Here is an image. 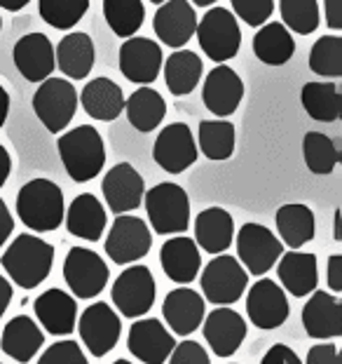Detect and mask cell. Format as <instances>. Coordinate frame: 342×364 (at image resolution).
<instances>
[{
  "instance_id": "5bb4252c",
  "label": "cell",
  "mask_w": 342,
  "mask_h": 364,
  "mask_svg": "<svg viewBox=\"0 0 342 364\" xmlns=\"http://www.w3.org/2000/svg\"><path fill=\"white\" fill-rule=\"evenodd\" d=\"M197 141L185 122H171L160 132L153 146V160L167 174H183L197 162Z\"/></svg>"
},
{
  "instance_id": "f546056e",
  "label": "cell",
  "mask_w": 342,
  "mask_h": 364,
  "mask_svg": "<svg viewBox=\"0 0 342 364\" xmlns=\"http://www.w3.org/2000/svg\"><path fill=\"white\" fill-rule=\"evenodd\" d=\"M96 50L89 33L75 31L61 38V43L54 48V64L61 68V73L68 80H84L94 68Z\"/></svg>"
},
{
  "instance_id": "91938a15",
  "label": "cell",
  "mask_w": 342,
  "mask_h": 364,
  "mask_svg": "<svg viewBox=\"0 0 342 364\" xmlns=\"http://www.w3.org/2000/svg\"><path fill=\"white\" fill-rule=\"evenodd\" d=\"M150 3H155V5H162V3H165V0H150Z\"/></svg>"
},
{
  "instance_id": "db71d44e",
  "label": "cell",
  "mask_w": 342,
  "mask_h": 364,
  "mask_svg": "<svg viewBox=\"0 0 342 364\" xmlns=\"http://www.w3.org/2000/svg\"><path fill=\"white\" fill-rule=\"evenodd\" d=\"M7 113H10V95L5 92V87L0 85V127L5 125Z\"/></svg>"
},
{
  "instance_id": "4316f807",
  "label": "cell",
  "mask_w": 342,
  "mask_h": 364,
  "mask_svg": "<svg viewBox=\"0 0 342 364\" xmlns=\"http://www.w3.org/2000/svg\"><path fill=\"white\" fill-rule=\"evenodd\" d=\"M64 223H66V230L73 237H80L84 242H99L106 233L108 214L96 196L80 193V196L73 198V203L68 205L64 214Z\"/></svg>"
},
{
  "instance_id": "3957f363",
  "label": "cell",
  "mask_w": 342,
  "mask_h": 364,
  "mask_svg": "<svg viewBox=\"0 0 342 364\" xmlns=\"http://www.w3.org/2000/svg\"><path fill=\"white\" fill-rule=\"evenodd\" d=\"M64 191L50 179H31L17 193V216L33 233H52L64 223Z\"/></svg>"
},
{
  "instance_id": "6da1fadb",
  "label": "cell",
  "mask_w": 342,
  "mask_h": 364,
  "mask_svg": "<svg viewBox=\"0 0 342 364\" xmlns=\"http://www.w3.org/2000/svg\"><path fill=\"white\" fill-rule=\"evenodd\" d=\"M54 247L48 240L33 233H21L7 245L5 254L0 257V266L5 268L7 280L14 282L21 289H35L52 273Z\"/></svg>"
},
{
  "instance_id": "f907efd6",
  "label": "cell",
  "mask_w": 342,
  "mask_h": 364,
  "mask_svg": "<svg viewBox=\"0 0 342 364\" xmlns=\"http://www.w3.org/2000/svg\"><path fill=\"white\" fill-rule=\"evenodd\" d=\"M12 230H14V219H12L10 209H7V205H5V200L0 198V250L7 245Z\"/></svg>"
},
{
  "instance_id": "f35d334b",
  "label": "cell",
  "mask_w": 342,
  "mask_h": 364,
  "mask_svg": "<svg viewBox=\"0 0 342 364\" xmlns=\"http://www.w3.org/2000/svg\"><path fill=\"white\" fill-rule=\"evenodd\" d=\"M302 158H305L309 172L326 176L338 167L340 151L329 134H324V132H307L305 139H302Z\"/></svg>"
},
{
  "instance_id": "277c9868",
  "label": "cell",
  "mask_w": 342,
  "mask_h": 364,
  "mask_svg": "<svg viewBox=\"0 0 342 364\" xmlns=\"http://www.w3.org/2000/svg\"><path fill=\"white\" fill-rule=\"evenodd\" d=\"M143 207L158 235H181L190 228V198L174 181H162L145 191Z\"/></svg>"
},
{
  "instance_id": "8fae6325",
  "label": "cell",
  "mask_w": 342,
  "mask_h": 364,
  "mask_svg": "<svg viewBox=\"0 0 342 364\" xmlns=\"http://www.w3.org/2000/svg\"><path fill=\"white\" fill-rule=\"evenodd\" d=\"M237 261L248 275L263 277L275 268V263L284 254V245L267 226L263 223H244L235 237Z\"/></svg>"
},
{
  "instance_id": "ab89813d",
  "label": "cell",
  "mask_w": 342,
  "mask_h": 364,
  "mask_svg": "<svg viewBox=\"0 0 342 364\" xmlns=\"http://www.w3.org/2000/svg\"><path fill=\"white\" fill-rule=\"evenodd\" d=\"M89 10V0H38L43 21L57 31H71Z\"/></svg>"
},
{
  "instance_id": "816d5d0a",
  "label": "cell",
  "mask_w": 342,
  "mask_h": 364,
  "mask_svg": "<svg viewBox=\"0 0 342 364\" xmlns=\"http://www.w3.org/2000/svg\"><path fill=\"white\" fill-rule=\"evenodd\" d=\"M12 296H14L12 282L7 280L5 275H0V317L7 313V308H10V304H12Z\"/></svg>"
},
{
  "instance_id": "681fc988",
  "label": "cell",
  "mask_w": 342,
  "mask_h": 364,
  "mask_svg": "<svg viewBox=\"0 0 342 364\" xmlns=\"http://www.w3.org/2000/svg\"><path fill=\"white\" fill-rule=\"evenodd\" d=\"M326 24L333 31H342V0H324Z\"/></svg>"
},
{
  "instance_id": "44dd1931",
  "label": "cell",
  "mask_w": 342,
  "mask_h": 364,
  "mask_svg": "<svg viewBox=\"0 0 342 364\" xmlns=\"http://www.w3.org/2000/svg\"><path fill=\"white\" fill-rule=\"evenodd\" d=\"M302 329L309 338L329 341L342 336V304L338 294L314 289L302 306Z\"/></svg>"
},
{
  "instance_id": "be15d7a7",
  "label": "cell",
  "mask_w": 342,
  "mask_h": 364,
  "mask_svg": "<svg viewBox=\"0 0 342 364\" xmlns=\"http://www.w3.org/2000/svg\"><path fill=\"white\" fill-rule=\"evenodd\" d=\"M0 364H3V362H0Z\"/></svg>"
},
{
  "instance_id": "f6af8a7d",
  "label": "cell",
  "mask_w": 342,
  "mask_h": 364,
  "mask_svg": "<svg viewBox=\"0 0 342 364\" xmlns=\"http://www.w3.org/2000/svg\"><path fill=\"white\" fill-rule=\"evenodd\" d=\"M169 364H211L206 348L197 343V341L185 338L181 343L174 346V350L169 355Z\"/></svg>"
},
{
  "instance_id": "6125c7cd",
  "label": "cell",
  "mask_w": 342,
  "mask_h": 364,
  "mask_svg": "<svg viewBox=\"0 0 342 364\" xmlns=\"http://www.w3.org/2000/svg\"><path fill=\"white\" fill-rule=\"evenodd\" d=\"M228 364H237V362H228Z\"/></svg>"
},
{
  "instance_id": "bcb514c9",
  "label": "cell",
  "mask_w": 342,
  "mask_h": 364,
  "mask_svg": "<svg viewBox=\"0 0 342 364\" xmlns=\"http://www.w3.org/2000/svg\"><path fill=\"white\" fill-rule=\"evenodd\" d=\"M305 364H342L338 346L333 341H321V343L312 346L307 350Z\"/></svg>"
},
{
  "instance_id": "b9f144b4",
  "label": "cell",
  "mask_w": 342,
  "mask_h": 364,
  "mask_svg": "<svg viewBox=\"0 0 342 364\" xmlns=\"http://www.w3.org/2000/svg\"><path fill=\"white\" fill-rule=\"evenodd\" d=\"M279 12H282L286 28L298 36L314 33L321 21L316 0H279Z\"/></svg>"
},
{
  "instance_id": "30bf717a",
  "label": "cell",
  "mask_w": 342,
  "mask_h": 364,
  "mask_svg": "<svg viewBox=\"0 0 342 364\" xmlns=\"http://www.w3.org/2000/svg\"><path fill=\"white\" fill-rule=\"evenodd\" d=\"M153 247V230L150 226L134 214L115 216L111 230L106 235L104 250L106 257L118 266H129V263L141 261L148 257Z\"/></svg>"
},
{
  "instance_id": "7c38bea8",
  "label": "cell",
  "mask_w": 342,
  "mask_h": 364,
  "mask_svg": "<svg viewBox=\"0 0 342 364\" xmlns=\"http://www.w3.org/2000/svg\"><path fill=\"white\" fill-rule=\"evenodd\" d=\"M75 329L80 334L82 346L94 358H104L118 346L122 336V320L111 304L96 301V304L84 308L80 320L75 322Z\"/></svg>"
},
{
  "instance_id": "f1b7e54d",
  "label": "cell",
  "mask_w": 342,
  "mask_h": 364,
  "mask_svg": "<svg viewBox=\"0 0 342 364\" xmlns=\"http://www.w3.org/2000/svg\"><path fill=\"white\" fill-rule=\"evenodd\" d=\"M45 343V334L33 317L17 315L5 324L3 336H0V348L7 358H12L19 364H28L40 353Z\"/></svg>"
},
{
  "instance_id": "484cf974",
  "label": "cell",
  "mask_w": 342,
  "mask_h": 364,
  "mask_svg": "<svg viewBox=\"0 0 342 364\" xmlns=\"http://www.w3.org/2000/svg\"><path fill=\"white\" fill-rule=\"evenodd\" d=\"M160 266L176 284H190L202 270V252L188 235L169 237L160 250Z\"/></svg>"
},
{
  "instance_id": "e575fe53",
  "label": "cell",
  "mask_w": 342,
  "mask_h": 364,
  "mask_svg": "<svg viewBox=\"0 0 342 364\" xmlns=\"http://www.w3.org/2000/svg\"><path fill=\"white\" fill-rule=\"evenodd\" d=\"M165 68V82L174 97H185L197 87L202 80V59L199 54L190 50H174L167 61H162Z\"/></svg>"
},
{
  "instance_id": "83f0119b",
  "label": "cell",
  "mask_w": 342,
  "mask_h": 364,
  "mask_svg": "<svg viewBox=\"0 0 342 364\" xmlns=\"http://www.w3.org/2000/svg\"><path fill=\"white\" fill-rule=\"evenodd\" d=\"M235 242V219L223 207H206L195 216V245L202 252L219 257Z\"/></svg>"
},
{
  "instance_id": "d590c367",
  "label": "cell",
  "mask_w": 342,
  "mask_h": 364,
  "mask_svg": "<svg viewBox=\"0 0 342 364\" xmlns=\"http://www.w3.org/2000/svg\"><path fill=\"white\" fill-rule=\"evenodd\" d=\"M300 104L316 122H336L342 113V97L336 82H305L300 90Z\"/></svg>"
},
{
  "instance_id": "d6986e66",
  "label": "cell",
  "mask_w": 342,
  "mask_h": 364,
  "mask_svg": "<svg viewBox=\"0 0 342 364\" xmlns=\"http://www.w3.org/2000/svg\"><path fill=\"white\" fill-rule=\"evenodd\" d=\"M206 315V301L202 294L190 289L188 284H181L171 289L162 301V320L167 322V329L176 336H190L202 327V320Z\"/></svg>"
},
{
  "instance_id": "7bdbcfd3",
  "label": "cell",
  "mask_w": 342,
  "mask_h": 364,
  "mask_svg": "<svg viewBox=\"0 0 342 364\" xmlns=\"http://www.w3.org/2000/svg\"><path fill=\"white\" fill-rule=\"evenodd\" d=\"M35 364H89V360L77 341L61 338L57 343H52L48 350L38 358Z\"/></svg>"
},
{
  "instance_id": "60d3db41",
  "label": "cell",
  "mask_w": 342,
  "mask_h": 364,
  "mask_svg": "<svg viewBox=\"0 0 342 364\" xmlns=\"http://www.w3.org/2000/svg\"><path fill=\"white\" fill-rule=\"evenodd\" d=\"M309 71L321 78H340L342 75V38L321 36L309 52Z\"/></svg>"
},
{
  "instance_id": "7dc6e473",
  "label": "cell",
  "mask_w": 342,
  "mask_h": 364,
  "mask_svg": "<svg viewBox=\"0 0 342 364\" xmlns=\"http://www.w3.org/2000/svg\"><path fill=\"white\" fill-rule=\"evenodd\" d=\"M260 364H302V360L298 358V353L286 343H275L267 348L265 355H263Z\"/></svg>"
},
{
  "instance_id": "ba28073f",
  "label": "cell",
  "mask_w": 342,
  "mask_h": 364,
  "mask_svg": "<svg viewBox=\"0 0 342 364\" xmlns=\"http://www.w3.org/2000/svg\"><path fill=\"white\" fill-rule=\"evenodd\" d=\"M77 111V90L66 78H50L40 82L33 95V113L50 134H61Z\"/></svg>"
},
{
  "instance_id": "9c48e42d",
  "label": "cell",
  "mask_w": 342,
  "mask_h": 364,
  "mask_svg": "<svg viewBox=\"0 0 342 364\" xmlns=\"http://www.w3.org/2000/svg\"><path fill=\"white\" fill-rule=\"evenodd\" d=\"M111 280V268L89 247H71L64 261V282L73 299H96Z\"/></svg>"
},
{
  "instance_id": "d6a6232c",
  "label": "cell",
  "mask_w": 342,
  "mask_h": 364,
  "mask_svg": "<svg viewBox=\"0 0 342 364\" xmlns=\"http://www.w3.org/2000/svg\"><path fill=\"white\" fill-rule=\"evenodd\" d=\"M124 113H127L129 125L136 132H153L155 127H160V122L167 115V102L162 99L158 90L141 85L138 90L131 92L129 99H124Z\"/></svg>"
},
{
  "instance_id": "8992f818",
  "label": "cell",
  "mask_w": 342,
  "mask_h": 364,
  "mask_svg": "<svg viewBox=\"0 0 342 364\" xmlns=\"http://www.w3.org/2000/svg\"><path fill=\"white\" fill-rule=\"evenodd\" d=\"M195 36L202 52L216 64H225L237 57L239 45H242V28L228 7H211L197 21Z\"/></svg>"
},
{
  "instance_id": "d4e9b609",
  "label": "cell",
  "mask_w": 342,
  "mask_h": 364,
  "mask_svg": "<svg viewBox=\"0 0 342 364\" xmlns=\"http://www.w3.org/2000/svg\"><path fill=\"white\" fill-rule=\"evenodd\" d=\"M277 266V277L284 291H289L295 299L309 296L319 287V266H316V254L312 252H284Z\"/></svg>"
},
{
  "instance_id": "ac0fdd59",
  "label": "cell",
  "mask_w": 342,
  "mask_h": 364,
  "mask_svg": "<svg viewBox=\"0 0 342 364\" xmlns=\"http://www.w3.org/2000/svg\"><path fill=\"white\" fill-rule=\"evenodd\" d=\"M162 48L150 38L131 36L120 45L118 64L122 75L134 85H150L162 71Z\"/></svg>"
},
{
  "instance_id": "11a10c76",
  "label": "cell",
  "mask_w": 342,
  "mask_h": 364,
  "mask_svg": "<svg viewBox=\"0 0 342 364\" xmlns=\"http://www.w3.org/2000/svg\"><path fill=\"white\" fill-rule=\"evenodd\" d=\"M28 3L31 0H0V7L7 12H19V10H24Z\"/></svg>"
},
{
  "instance_id": "f5cc1de1",
  "label": "cell",
  "mask_w": 342,
  "mask_h": 364,
  "mask_svg": "<svg viewBox=\"0 0 342 364\" xmlns=\"http://www.w3.org/2000/svg\"><path fill=\"white\" fill-rule=\"evenodd\" d=\"M10 172H12V158H10V151L0 144V188L7 183L10 179Z\"/></svg>"
},
{
  "instance_id": "836d02e7",
  "label": "cell",
  "mask_w": 342,
  "mask_h": 364,
  "mask_svg": "<svg viewBox=\"0 0 342 364\" xmlns=\"http://www.w3.org/2000/svg\"><path fill=\"white\" fill-rule=\"evenodd\" d=\"M293 52V36L282 21H270V24L258 26V33L253 36V54L258 61L267 66H284L286 61H291Z\"/></svg>"
},
{
  "instance_id": "cb8c5ba5",
  "label": "cell",
  "mask_w": 342,
  "mask_h": 364,
  "mask_svg": "<svg viewBox=\"0 0 342 364\" xmlns=\"http://www.w3.org/2000/svg\"><path fill=\"white\" fill-rule=\"evenodd\" d=\"M12 59L17 71L24 75L28 82H43L48 80L52 71L57 68L54 64V45L45 33H26L21 36L12 50Z\"/></svg>"
},
{
  "instance_id": "ffe728a7",
  "label": "cell",
  "mask_w": 342,
  "mask_h": 364,
  "mask_svg": "<svg viewBox=\"0 0 342 364\" xmlns=\"http://www.w3.org/2000/svg\"><path fill=\"white\" fill-rule=\"evenodd\" d=\"M153 28L162 45L183 50V45H188L197 28L195 7L190 5V0H165L153 17Z\"/></svg>"
},
{
  "instance_id": "ee69618b",
  "label": "cell",
  "mask_w": 342,
  "mask_h": 364,
  "mask_svg": "<svg viewBox=\"0 0 342 364\" xmlns=\"http://www.w3.org/2000/svg\"><path fill=\"white\" fill-rule=\"evenodd\" d=\"M232 14L248 26H263L275 12V0H230Z\"/></svg>"
},
{
  "instance_id": "9a60e30c",
  "label": "cell",
  "mask_w": 342,
  "mask_h": 364,
  "mask_svg": "<svg viewBox=\"0 0 342 364\" xmlns=\"http://www.w3.org/2000/svg\"><path fill=\"white\" fill-rule=\"evenodd\" d=\"M174 346L176 338L162 320L138 317L129 327L127 350L143 364H167Z\"/></svg>"
},
{
  "instance_id": "9f6ffc18",
  "label": "cell",
  "mask_w": 342,
  "mask_h": 364,
  "mask_svg": "<svg viewBox=\"0 0 342 364\" xmlns=\"http://www.w3.org/2000/svg\"><path fill=\"white\" fill-rule=\"evenodd\" d=\"M340 216H342V212H340V209H336V219H333V240H336V242H340V240H342V230H340Z\"/></svg>"
},
{
  "instance_id": "c3c4849f",
  "label": "cell",
  "mask_w": 342,
  "mask_h": 364,
  "mask_svg": "<svg viewBox=\"0 0 342 364\" xmlns=\"http://www.w3.org/2000/svg\"><path fill=\"white\" fill-rule=\"evenodd\" d=\"M326 284L333 294L342 291V254L329 257V268H326Z\"/></svg>"
},
{
  "instance_id": "6f0895ef",
  "label": "cell",
  "mask_w": 342,
  "mask_h": 364,
  "mask_svg": "<svg viewBox=\"0 0 342 364\" xmlns=\"http://www.w3.org/2000/svg\"><path fill=\"white\" fill-rule=\"evenodd\" d=\"M216 3H219V0H192V5L195 7H211Z\"/></svg>"
},
{
  "instance_id": "4fadbf2b",
  "label": "cell",
  "mask_w": 342,
  "mask_h": 364,
  "mask_svg": "<svg viewBox=\"0 0 342 364\" xmlns=\"http://www.w3.org/2000/svg\"><path fill=\"white\" fill-rule=\"evenodd\" d=\"M246 315L248 322L255 329H279L289 320L291 315V304L282 284L270 280V277H260L258 282L248 287L246 294Z\"/></svg>"
},
{
  "instance_id": "7402d4cb",
  "label": "cell",
  "mask_w": 342,
  "mask_h": 364,
  "mask_svg": "<svg viewBox=\"0 0 342 364\" xmlns=\"http://www.w3.org/2000/svg\"><path fill=\"white\" fill-rule=\"evenodd\" d=\"M244 99V80L235 68L219 64L211 68L202 87V102L219 118H230Z\"/></svg>"
},
{
  "instance_id": "94428289",
  "label": "cell",
  "mask_w": 342,
  "mask_h": 364,
  "mask_svg": "<svg viewBox=\"0 0 342 364\" xmlns=\"http://www.w3.org/2000/svg\"><path fill=\"white\" fill-rule=\"evenodd\" d=\"M0 28H3V17H0Z\"/></svg>"
},
{
  "instance_id": "8d00e7d4",
  "label": "cell",
  "mask_w": 342,
  "mask_h": 364,
  "mask_svg": "<svg viewBox=\"0 0 342 364\" xmlns=\"http://www.w3.org/2000/svg\"><path fill=\"white\" fill-rule=\"evenodd\" d=\"M197 144L209 160H230L235 153V125L230 120H202L197 127Z\"/></svg>"
},
{
  "instance_id": "74e56055",
  "label": "cell",
  "mask_w": 342,
  "mask_h": 364,
  "mask_svg": "<svg viewBox=\"0 0 342 364\" xmlns=\"http://www.w3.org/2000/svg\"><path fill=\"white\" fill-rule=\"evenodd\" d=\"M104 17L113 33L127 41L143 26V0H104Z\"/></svg>"
},
{
  "instance_id": "2e32d148",
  "label": "cell",
  "mask_w": 342,
  "mask_h": 364,
  "mask_svg": "<svg viewBox=\"0 0 342 364\" xmlns=\"http://www.w3.org/2000/svg\"><path fill=\"white\" fill-rule=\"evenodd\" d=\"M101 193H104L106 205L115 216L129 214L143 205L145 181L134 165L118 162L106 172L104 181H101Z\"/></svg>"
},
{
  "instance_id": "1f68e13d",
  "label": "cell",
  "mask_w": 342,
  "mask_h": 364,
  "mask_svg": "<svg viewBox=\"0 0 342 364\" xmlns=\"http://www.w3.org/2000/svg\"><path fill=\"white\" fill-rule=\"evenodd\" d=\"M277 233L284 247L289 250H300L307 242H312L316 233V219L314 212L302 203L282 205L275 214Z\"/></svg>"
},
{
  "instance_id": "52a82bcc",
  "label": "cell",
  "mask_w": 342,
  "mask_h": 364,
  "mask_svg": "<svg viewBox=\"0 0 342 364\" xmlns=\"http://www.w3.org/2000/svg\"><path fill=\"white\" fill-rule=\"evenodd\" d=\"M155 296H158V284H155L150 268L143 263L124 268L111 289V301L118 308V315L129 317V320H138L150 311L155 306Z\"/></svg>"
},
{
  "instance_id": "e0dca14e",
  "label": "cell",
  "mask_w": 342,
  "mask_h": 364,
  "mask_svg": "<svg viewBox=\"0 0 342 364\" xmlns=\"http://www.w3.org/2000/svg\"><path fill=\"white\" fill-rule=\"evenodd\" d=\"M246 329V320L232 306H219L202 320V334L216 358H232L242 348Z\"/></svg>"
},
{
  "instance_id": "4dcf8cb0",
  "label": "cell",
  "mask_w": 342,
  "mask_h": 364,
  "mask_svg": "<svg viewBox=\"0 0 342 364\" xmlns=\"http://www.w3.org/2000/svg\"><path fill=\"white\" fill-rule=\"evenodd\" d=\"M80 104L89 118L101 122H113L124 111V92L111 78H94L82 87Z\"/></svg>"
},
{
  "instance_id": "603a6c76",
  "label": "cell",
  "mask_w": 342,
  "mask_h": 364,
  "mask_svg": "<svg viewBox=\"0 0 342 364\" xmlns=\"http://www.w3.org/2000/svg\"><path fill=\"white\" fill-rule=\"evenodd\" d=\"M35 322L52 336H71L77 322V301L68 291L52 287L33 301Z\"/></svg>"
},
{
  "instance_id": "7a4b0ae2",
  "label": "cell",
  "mask_w": 342,
  "mask_h": 364,
  "mask_svg": "<svg viewBox=\"0 0 342 364\" xmlns=\"http://www.w3.org/2000/svg\"><path fill=\"white\" fill-rule=\"evenodd\" d=\"M59 158L64 162L66 174L75 183H87L96 179L106 165V144L96 127L80 125L64 132L57 139Z\"/></svg>"
},
{
  "instance_id": "5b68a950",
  "label": "cell",
  "mask_w": 342,
  "mask_h": 364,
  "mask_svg": "<svg viewBox=\"0 0 342 364\" xmlns=\"http://www.w3.org/2000/svg\"><path fill=\"white\" fill-rule=\"evenodd\" d=\"M202 299L214 306H235L248 287V273L235 257L219 254L199 270Z\"/></svg>"
},
{
  "instance_id": "680465c9",
  "label": "cell",
  "mask_w": 342,
  "mask_h": 364,
  "mask_svg": "<svg viewBox=\"0 0 342 364\" xmlns=\"http://www.w3.org/2000/svg\"><path fill=\"white\" fill-rule=\"evenodd\" d=\"M111 364H134V362H129V360H115V362H111Z\"/></svg>"
}]
</instances>
